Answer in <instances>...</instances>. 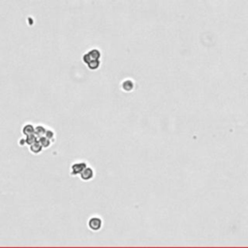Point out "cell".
Instances as JSON below:
<instances>
[{"label": "cell", "mask_w": 248, "mask_h": 248, "mask_svg": "<svg viewBox=\"0 0 248 248\" xmlns=\"http://www.w3.org/2000/svg\"><path fill=\"white\" fill-rule=\"evenodd\" d=\"M88 53H89V55H90V57H91L92 60H93V59H99L100 56H101L100 51H99V50H90Z\"/></svg>", "instance_id": "11"}, {"label": "cell", "mask_w": 248, "mask_h": 248, "mask_svg": "<svg viewBox=\"0 0 248 248\" xmlns=\"http://www.w3.org/2000/svg\"><path fill=\"white\" fill-rule=\"evenodd\" d=\"M43 150V146L40 145V143L37 141L34 144H32L31 145H29V151L33 154H39L42 152Z\"/></svg>", "instance_id": "4"}, {"label": "cell", "mask_w": 248, "mask_h": 248, "mask_svg": "<svg viewBox=\"0 0 248 248\" xmlns=\"http://www.w3.org/2000/svg\"><path fill=\"white\" fill-rule=\"evenodd\" d=\"M87 167V164L85 162H78V163H74L71 166V176H80L81 172Z\"/></svg>", "instance_id": "2"}, {"label": "cell", "mask_w": 248, "mask_h": 248, "mask_svg": "<svg viewBox=\"0 0 248 248\" xmlns=\"http://www.w3.org/2000/svg\"><path fill=\"white\" fill-rule=\"evenodd\" d=\"M87 66L90 70H97L100 66V61L99 59H93L87 64Z\"/></svg>", "instance_id": "10"}, {"label": "cell", "mask_w": 248, "mask_h": 248, "mask_svg": "<svg viewBox=\"0 0 248 248\" xmlns=\"http://www.w3.org/2000/svg\"><path fill=\"white\" fill-rule=\"evenodd\" d=\"M34 131H35V127L30 124V123H27L25 124L24 127H23V130H21V132H23V134L24 136H27V135H31V134H34Z\"/></svg>", "instance_id": "5"}, {"label": "cell", "mask_w": 248, "mask_h": 248, "mask_svg": "<svg viewBox=\"0 0 248 248\" xmlns=\"http://www.w3.org/2000/svg\"><path fill=\"white\" fill-rule=\"evenodd\" d=\"M38 142H39L40 145L43 146V148H48V147L51 145L50 140H49V139H48L47 137H45V136L40 137V138L38 139Z\"/></svg>", "instance_id": "7"}, {"label": "cell", "mask_w": 248, "mask_h": 248, "mask_svg": "<svg viewBox=\"0 0 248 248\" xmlns=\"http://www.w3.org/2000/svg\"><path fill=\"white\" fill-rule=\"evenodd\" d=\"M46 131H47V129L44 127V126H42V125H38L35 127V131H34V134L40 138V137H43V136H45L46 134Z\"/></svg>", "instance_id": "9"}, {"label": "cell", "mask_w": 248, "mask_h": 248, "mask_svg": "<svg viewBox=\"0 0 248 248\" xmlns=\"http://www.w3.org/2000/svg\"><path fill=\"white\" fill-rule=\"evenodd\" d=\"M93 177H94V171L90 167H86L80 174V178L82 181H89Z\"/></svg>", "instance_id": "3"}, {"label": "cell", "mask_w": 248, "mask_h": 248, "mask_svg": "<svg viewBox=\"0 0 248 248\" xmlns=\"http://www.w3.org/2000/svg\"><path fill=\"white\" fill-rule=\"evenodd\" d=\"M45 137H47L49 140H53V139H55V133H53L52 130H49V129H47Z\"/></svg>", "instance_id": "12"}, {"label": "cell", "mask_w": 248, "mask_h": 248, "mask_svg": "<svg viewBox=\"0 0 248 248\" xmlns=\"http://www.w3.org/2000/svg\"><path fill=\"white\" fill-rule=\"evenodd\" d=\"M133 88H134V83L131 81L126 80V81L122 82V83H121V89L123 91L129 92V91H131Z\"/></svg>", "instance_id": "6"}, {"label": "cell", "mask_w": 248, "mask_h": 248, "mask_svg": "<svg viewBox=\"0 0 248 248\" xmlns=\"http://www.w3.org/2000/svg\"><path fill=\"white\" fill-rule=\"evenodd\" d=\"M38 137L35 135V134H31V135H27L26 138L24 139V141H25V145H31L32 144H34L35 142L38 141Z\"/></svg>", "instance_id": "8"}, {"label": "cell", "mask_w": 248, "mask_h": 248, "mask_svg": "<svg viewBox=\"0 0 248 248\" xmlns=\"http://www.w3.org/2000/svg\"><path fill=\"white\" fill-rule=\"evenodd\" d=\"M102 225H103V222L101 220V218L99 217H91L89 220H88V223H87V226L88 228L92 231V232H98L101 230L102 228Z\"/></svg>", "instance_id": "1"}]
</instances>
